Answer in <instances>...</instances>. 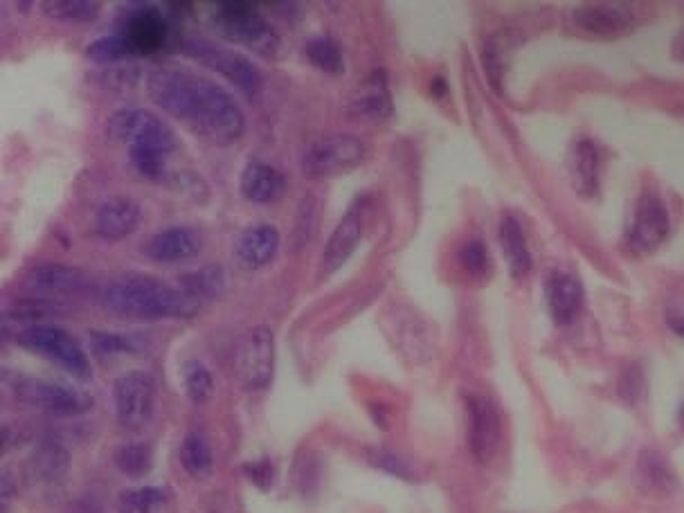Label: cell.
<instances>
[{
  "label": "cell",
  "mask_w": 684,
  "mask_h": 513,
  "mask_svg": "<svg viewBox=\"0 0 684 513\" xmlns=\"http://www.w3.org/2000/svg\"><path fill=\"white\" fill-rule=\"evenodd\" d=\"M149 95L189 131L212 144H232L246 133V115L230 93L192 70L158 68L147 81Z\"/></svg>",
  "instance_id": "cell-1"
},
{
  "label": "cell",
  "mask_w": 684,
  "mask_h": 513,
  "mask_svg": "<svg viewBox=\"0 0 684 513\" xmlns=\"http://www.w3.org/2000/svg\"><path fill=\"white\" fill-rule=\"evenodd\" d=\"M102 304L117 315L140 320H185L201 309V300H196L185 291L162 286L151 277H129L124 282L106 286L102 293Z\"/></svg>",
  "instance_id": "cell-2"
},
{
  "label": "cell",
  "mask_w": 684,
  "mask_h": 513,
  "mask_svg": "<svg viewBox=\"0 0 684 513\" xmlns=\"http://www.w3.org/2000/svg\"><path fill=\"white\" fill-rule=\"evenodd\" d=\"M104 135L111 142L169 156L176 149V133L156 113L144 108H120L106 120Z\"/></svg>",
  "instance_id": "cell-3"
},
{
  "label": "cell",
  "mask_w": 684,
  "mask_h": 513,
  "mask_svg": "<svg viewBox=\"0 0 684 513\" xmlns=\"http://www.w3.org/2000/svg\"><path fill=\"white\" fill-rule=\"evenodd\" d=\"M16 342L34 351V354L57 363L68 374L81 378V381H86L93 374L86 351L81 349L79 342L68 331H63L57 324H30V327L16 333Z\"/></svg>",
  "instance_id": "cell-4"
},
{
  "label": "cell",
  "mask_w": 684,
  "mask_h": 513,
  "mask_svg": "<svg viewBox=\"0 0 684 513\" xmlns=\"http://www.w3.org/2000/svg\"><path fill=\"white\" fill-rule=\"evenodd\" d=\"M367 144L358 135L340 133L313 142L302 156V174L306 178H336L363 165Z\"/></svg>",
  "instance_id": "cell-5"
},
{
  "label": "cell",
  "mask_w": 684,
  "mask_h": 513,
  "mask_svg": "<svg viewBox=\"0 0 684 513\" xmlns=\"http://www.w3.org/2000/svg\"><path fill=\"white\" fill-rule=\"evenodd\" d=\"M214 27L223 39L246 45L261 54H275L279 39L273 27L257 14L255 5L248 3H221L216 5Z\"/></svg>",
  "instance_id": "cell-6"
},
{
  "label": "cell",
  "mask_w": 684,
  "mask_h": 513,
  "mask_svg": "<svg viewBox=\"0 0 684 513\" xmlns=\"http://www.w3.org/2000/svg\"><path fill=\"white\" fill-rule=\"evenodd\" d=\"M275 336L268 327H255L243 333L234 349V374L243 390L259 392L273 381Z\"/></svg>",
  "instance_id": "cell-7"
},
{
  "label": "cell",
  "mask_w": 684,
  "mask_h": 513,
  "mask_svg": "<svg viewBox=\"0 0 684 513\" xmlns=\"http://www.w3.org/2000/svg\"><path fill=\"white\" fill-rule=\"evenodd\" d=\"M185 54L196 59L203 66L212 68L223 75L230 84L237 86L243 95L257 97L261 93V86H264V79H261L259 68L252 63L248 57H243L241 52H234L228 48H221L212 41L194 39L185 43Z\"/></svg>",
  "instance_id": "cell-8"
},
{
  "label": "cell",
  "mask_w": 684,
  "mask_h": 513,
  "mask_svg": "<svg viewBox=\"0 0 684 513\" xmlns=\"http://www.w3.org/2000/svg\"><path fill=\"white\" fill-rule=\"evenodd\" d=\"M117 421L129 430L147 426L156 405V383L147 372H129L113 385Z\"/></svg>",
  "instance_id": "cell-9"
},
{
  "label": "cell",
  "mask_w": 684,
  "mask_h": 513,
  "mask_svg": "<svg viewBox=\"0 0 684 513\" xmlns=\"http://www.w3.org/2000/svg\"><path fill=\"white\" fill-rule=\"evenodd\" d=\"M12 390L23 403L52 414H79L93 405V399H88L84 392L61 383L41 381V378L16 376Z\"/></svg>",
  "instance_id": "cell-10"
},
{
  "label": "cell",
  "mask_w": 684,
  "mask_h": 513,
  "mask_svg": "<svg viewBox=\"0 0 684 513\" xmlns=\"http://www.w3.org/2000/svg\"><path fill=\"white\" fill-rule=\"evenodd\" d=\"M468 448L480 464H489L500 446V417L486 396H468Z\"/></svg>",
  "instance_id": "cell-11"
},
{
  "label": "cell",
  "mask_w": 684,
  "mask_h": 513,
  "mask_svg": "<svg viewBox=\"0 0 684 513\" xmlns=\"http://www.w3.org/2000/svg\"><path fill=\"white\" fill-rule=\"evenodd\" d=\"M365 230V201H356L349 207L347 214L338 221L336 230L331 232V237L324 246L322 252V273L331 275L347 264L349 257L354 255L360 239H363Z\"/></svg>",
  "instance_id": "cell-12"
},
{
  "label": "cell",
  "mask_w": 684,
  "mask_h": 513,
  "mask_svg": "<svg viewBox=\"0 0 684 513\" xmlns=\"http://www.w3.org/2000/svg\"><path fill=\"white\" fill-rule=\"evenodd\" d=\"M671 219L669 210L657 194H644L635 207L633 225H630L628 239L637 250H653L669 237Z\"/></svg>",
  "instance_id": "cell-13"
},
{
  "label": "cell",
  "mask_w": 684,
  "mask_h": 513,
  "mask_svg": "<svg viewBox=\"0 0 684 513\" xmlns=\"http://www.w3.org/2000/svg\"><path fill=\"white\" fill-rule=\"evenodd\" d=\"M572 18L579 30L594 36H617L633 27V7L626 3H583L576 5Z\"/></svg>",
  "instance_id": "cell-14"
},
{
  "label": "cell",
  "mask_w": 684,
  "mask_h": 513,
  "mask_svg": "<svg viewBox=\"0 0 684 513\" xmlns=\"http://www.w3.org/2000/svg\"><path fill=\"white\" fill-rule=\"evenodd\" d=\"M25 284L36 295L66 297L86 291L90 279L84 270L68 264H39L25 275Z\"/></svg>",
  "instance_id": "cell-15"
},
{
  "label": "cell",
  "mask_w": 684,
  "mask_h": 513,
  "mask_svg": "<svg viewBox=\"0 0 684 513\" xmlns=\"http://www.w3.org/2000/svg\"><path fill=\"white\" fill-rule=\"evenodd\" d=\"M201 250V239L192 228H165L156 234H151L147 243L142 246V252L151 261L158 264H176V261H185L198 255Z\"/></svg>",
  "instance_id": "cell-16"
},
{
  "label": "cell",
  "mask_w": 684,
  "mask_h": 513,
  "mask_svg": "<svg viewBox=\"0 0 684 513\" xmlns=\"http://www.w3.org/2000/svg\"><path fill=\"white\" fill-rule=\"evenodd\" d=\"M279 232L275 225L259 223L252 228L243 230L239 234L237 243H234V257H237L239 266L246 270H259L268 266L275 259L279 250Z\"/></svg>",
  "instance_id": "cell-17"
},
{
  "label": "cell",
  "mask_w": 684,
  "mask_h": 513,
  "mask_svg": "<svg viewBox=\"0 0 684 513\" xmlns=\"http://www.w3.org/2000/svg\"><path fill=\"white\" fill-rule=\"evenodd\" d=\"M142 219V207L131 196H113L99 205L95 228L108 241L126 239Z\"/></svg>",
  "instance_id": "cell-18"
},
{
  "label": "cell",
  "mask_w": 684,
  "mask_h": 513,
  "mask_svg": "<svg viewBox=\"0 0 684 513\" xmlns=\"http://www.w3.org/2000/svg\"><path fill=\"white\" fill-rule=\"evenodd\" d=\"M167 34L165 16L149 5L140 7L138 12H131L122 30V36H126V41L133 45L135 54H151L160 50L167 41Z\"/></svg>",
  "instance_id": "cell-19"
},
{
  "label": "cell",
  "mask_w": 684,
  "mask_h": 513,
  "mask_svg": "<svg viewBox=\"0 0 684 513\" xmlns=\"http://www.w3.org/2000/svg\"><path fill=\"white\" fill-rule=\"evenodd\" d=\"M547 309L556 324H570L583 304V286L570 273H552L545 284Z\"/></svg>",
  "instance_id": "cell-20"
},
{
  "label": "cell",
  "mask_w": 684,
  "mask_h": 513,
  "mask_svg": "<svg viewBox=\"0 0 684 513\" xmlns=\"http://www.w3.org/2000/svg\"><path fill=\"white\" fill-rule=\"evenodd\" d=\"M567 171H570L572 187L585 198H592L599 192L601 158L599 149L590 140H576L567 156Z\"/></svg>",
  "instance_id": "cell-21"
},
{
  "label": "cell",
  "mask_w": 684,
  "mask_h": 513,
  "mask_svg": "<svg viewBox=\"0 0 684 513\" xmlns=\"http://www.w3.org/2000/svg\"><path fill=\"white\" fill-rule=\"evenodd\" d=\"M241 194L252 203H275L286 194V178L266 162H248L241 174Z\"/></svg>",
  "instance_id": "cell-22"
},
{
  "label": "cell",
  "mask_w": 684,
  "mask_h": 513,
  "mask_svg": "<svg viewBox=\"0 0 684 513\" xmlns=\"http://www.w3.org/2000/svg\"><path fill=\"white\" fill-rule=\"evenodd\" d=\"M498 239H500L502 255L504 259H507L511 277H516V279L525 277L531 270V252L527 248L525 232H522V225L518 223L516 216L507 214L500 221Z\"/></svg>",
  "instance_id": "cell-23"
},
{
  "label": "cell",
  "mask_w": 684,
  "mask_h": 513,
  "mask_svg": "<svg viewBox=\"0 0 684 513\" xmlns=\"http://www.w3.org/2000/svg\"><path fill=\"white\" fill-rule=\"evenodd\" d=\"M351 108L356 113L372 117V120H387L392 115V95L390 86H387V77L383 70H376L372 77L365 81V86L360 88V93L356 95Z\"/></svg>",
  "instance_id": "cell-24"
},
{
  "label": "cell",
  "mask_w": 684,
  "mask_h": 513,
  "mask_svg": "<svg viewBox=\"0 0 684 513\" xmlns=\"http://www.w3.org/2000/svg\"><path fill=\"white\" fill-rule=\"evenodd\" d=\"M180 464H183L185 471L192 475L194 480H205V477L212 475L214 457L203 435L189 432L183 439V446H180Z\"/></svg>",
  "instance_id": "cell-25"
},
{
  "label": "cell",
  "mask_w": 684,
  "mask_h": 513,
  "mask_svg": "<svg viewBox=\"0 0 684 513\" xmlns=\"http://www.w3.org/2000/svg\"><path fill=\"white\" fill-rule=\"evenodd\" d=\"M41 9L45 16L57 18V21L90 23L102 12V3L97 0H45Z\"/></svg>",
  "instance_id": "cell-26"
},
{
  "label": "cell",
  "mask_w": 684,
  "mask_h": 513,
  "mask_svg": "<svg viewBox=\"0 0 684 513\" xmlns=\"http://www.w3.org/2000/svg\"><path fill=\"white\" fill-rule=\"evenodd\" d=\"M306 59H309L315 68L327 72V75H342L345 72V57H342L340 45L329 39V36H318L306 43Z\"/></svg>",
  "instance_id": "cell-27"
},
{
  "label": "cell",
  "mask_w": 684,
  "mask_h": 513,
  "mask_svg": "<svg viewBox=\"0 0 684 513\" xmlns=\"http://www.w3.org/2000/svg\"><path fill=\"white\" fill-rule=\"evenodd\" d=\"M34 471L45 482H59L68 471V453L57 441H45L34 453Z\"/></svg>",
  "instance_id": "cell-28"
},
{
  "label": "cell",
  "mask_w": 684,
  "mask_h": 513,
  "mask_svg": "<svg viewBox=\"0 0 684 513\" xmlns=\"http://www.w3.org/2000/svg\"><path fill=\"white\" fill-rule=\"evenodd\" d=\"M183 284V291L196 297V300H201V297H214L223 291L225 273L219 264H210L201 270H194V273H187L183 277Z\"/></svg>",
  "instance_id": "cell-29"
},
{
  "label": "cell",
  "mask_w": 684,
  "mask_h": 513,
  "mask_svg": "<svg viewBox=\"0 0 684 513\" xmlns=\"http://www.w3.org/2000/svg\"><path fill=\"white\" fill-rule=\"evenodd\" d=\"M86 50H88L86 52L88 57L97 63H115V61L129 59V57H138L133 50V45L126 41V36L122 34L102 36V39L90 43Z\"/></svg>",
  "instance_id": "cell-30"
},
{
  "label": "cell",
  "mask_w": 684,
  "mask_h": 513,
  "mask_svg": "<svg viewBox=\"0 0 684 513\" xmlns=\"http://www.w3.org/2000/svg\"><path fill=\"white\" fill-rule=\"evenodd\" d=\"M183 381H185L187 396L194 403H207L212 399L214 381H212L210 369H207L203 363H198V360H187L183 367Z\"/></svg>",
  "instance_id": "cell-31"
},
{
  "label": "cell",
  "mask_w": 684,
  "mask_h": 513,
  "mask_svg": "<svg viewBox=\"0 0 684 513\" xmlns=\"http://www.w3.org/2000/svg\"><path fill=\"white\" fill-rule=\"evenodd\" d=\"M151 448L147 444H124L115 453V464L124 475L133 477H144L151 471Z\"/></svg>",
  "instance_id": "cell-32"
},
{
  "label": "cell",
  "mask_w": 684,
  "mask_h": 513,
  "mask_svg": "<svg viewBox=\"0 0 684 513\" xmlns=\"http://www.w3.org/2000/svg\"><path fill=\"white\" fill-rule=\"evenodd\" d=\"M165 500V493L156 486H142V489H126L117 498L120 513H153L158 504Z\"/></svg>",
  "instance_id": "cell-33"
},
{
  "label": "cell",
  "mask_w": 684,
  "mask_h": 513,
  "mask_svg": "<svg viewBox=\"0 0 684 513\" xmlns=\"http://www.w3.org/2000/svg\"><path fill=\"white\" fill-rule=\"evenodd\" d=\"M90 349L99 358H111L117 354H135L138 345L131 336L111 331H90Z\"/></svg>",
  "instance_id": "cell-34"
},
{
  "label": "cell",
  "mask_w": 684,
  "mask_h": 513,
  "mask_svg": "<svg viewBox=\"0 0 684 513\" xmlns=\"http://www.w3.org/2000/svg\"><path fill=\"white\" fill-rule=\"evenodd\" d=\"M617 392L621 399L626 403L635 405L644 399L646 394V378L644 372L639 365H628L624 372L619 376V383H617Z\"/></svg>",
  "instance_id": "cell-35"
},
{
  "label": "cell",
  "mask_w": 684,
  "mask_h": 513,
  "mask_svg": "<svg viewBox=\"0 0 684 513\" xmlns=\"http://www.w3.org/2000/svg\"><path fill=\"white\" fill-rule=\"evenodd\" d=\"M459 264H462L468 275L473 277H484L486 270L491 266V259H489V250L482 241H468L459 250Z\"/></svg>",
  "instance_id": "cell-36"
},
{
  "label": "cell",
  "mask_w": 684,
  "mask_h": 513,
  "mask_svg": "<svg viewBox=\"0 0 684 513\" xmlns=\"http://www.w3.org/2000/svg\"><path fill=\"white\" fill-rule=\"evenodd\" d=\"M129 156L133 167L138 169V174H142L144 178L149 180H162L165 178V156H160V153H153V151H144L138 147H129Z\"/></svg>",
  "instance_id": "cell-37"
},
{
  "label": "cell",
  "mask_w": 684,
  "mask_h": 513,
  "mask_svg": "<svg viewBox=\"0 0 684 513\" xmlns=\"http://www.w3.org/2000/svg\"><path fill=\"white\" fill-rule=\"evenodd\" d=\"M52 304L48 302H34V300H27V302H18L14 306H7L5 309V322H36V320H43L45 315L54 313Z\"/></svg>",
  "instance_id": "cell-38"
},
{
  "label": "cell",
  "mask_w": 684,
  "mask_h": 513,
  "mask_svg": "<svg viewBox=\"0 0 684 513\" xmlns=\"http://www.w3.org/2000/svg\"><path fill=\"white\" fill-rule=\"evenodd\" d=\"M367 459H369V464H372L374 468H381V471L390 473V475H394V477H401V480H412L410 466L405 464L399 455L390 453V450L372 448V450H369V453H367Z\"/></svg>",
  "instance_id": "cell-39"
},
{
  "label": "cell",
  "mask_w": 684,
  "mask_h": 513,
  "mask_svg": "<svg viewBox=\"0 0 684 513\" xmlns=\"http://www.w3.org/2000/svg\"><path fill=\"white\" fill-rule=\"evenodd\" d=\"M243 473L261 491H268L275 482V466L270 459H257V462L243 464Z\"/></svg>",
  "instance_id": "cell-40"
},
{
  "label": "cell",
  "mask_w": 684,
  "mask_h": 513,
  "mask_svg": "<svg viewBox=\"0 0 684 513\" xmlns=\"http://www.w3.org/2000/svg\"><path fill=\"white\" fill-rule=\"evenodd\" d=\"M644 466H646V477L651 482L666 486V482L671 480L669 471H666V466H664V462H660V459H655V457L648 455V464H644Z\"/></svg>",
  "instance_id": "cell-41"
},
{
  "label": "cell",
  "mask_w": 684,
  "mask_h": 513,
  "mask_svg": "<svg viewBox=\"0 0 684 513\" xmlns=\"http://www.w3.org/2000/svg\"><path fill=\"white\" fill-rule=\"evenodd\" d=\"M666 322H669V327H671V331L675 333V336L684 340V313H669V318H666Z\"/></svg>",
  "instance_id": "cell-42"
},
{
  "label": "cell",
  "mask_w": 684,
  "mask_h": 513,
  "mask_svg": "<svg viewBox=\"0 0 684 513\" xmlns=\"http://www.w3.org/2000/svg\"><path fill=\"white\" fill-rule=\"evenodd\" d=\"M671 52H673V57H675V61H680V63H684V30L678 34V36H675V39H673V45H671Z\"/></svg>",
  "instance_id": "cell-43"
},
{
  "label": "cell",
  "mask_w": 684,
  "mask_h": 513,
  "mask_svg": "<svg viewBox=\"0 0 684 513\" xmlns=\"http://www.w3.org/2000/svg\"><path fill=\"white\" fill-rule=\"evenodd\" d=\"M432 95H437V97H441V95H444L446 93V84H444V79H435V81H432Z\"/></svg>",
  "instance_id": "cell-44"
}]
</instances>
